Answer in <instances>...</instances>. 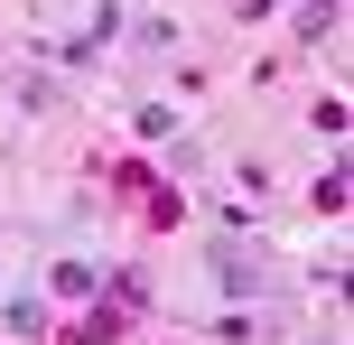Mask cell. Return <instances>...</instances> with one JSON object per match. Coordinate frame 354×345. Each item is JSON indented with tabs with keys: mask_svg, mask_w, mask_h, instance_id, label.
I'll return each mask as SVG.
<instances>
[{
	"mask_svg": "<svg viewBox=\"0 0 354 345\" xmlns=\"http://www.w3.org/2000/svg\"><path fill=\"white\" fill-rule=\"evenodd\" d=\"M122 327H131V317H122V299H103V308H84V317L66 327V345H122Z\"/></svg>",
	"mask_w": 354,
	"mask_h": 345,
	"instance_id": "obj_1",
	"label": "cell"
},
{
	"mask_svg": "<svg viewBox=\"0 0 354 345\" xmlns=\"http://www.w3.org/2000/svg\"><path fill=\"white\" fill-rule=\"evenodd\" d=\"M10 336L37 345V336H47V308H37V299H10Z\"/></svg>",
	"mask_w": 354,
	"mask_h": 345,
	"instance_id": "obj_2",
	"label": "cell"
}]
</instances>
